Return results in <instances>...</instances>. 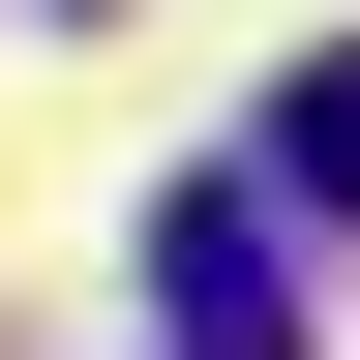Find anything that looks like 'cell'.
<instances>
[{
    "label": "cell",
    "mask_w": 360,
    "mask_h": 360,
    "mask_svg": "<svg viewBox=\"0 0 360 360\" xmlns=\"http://www.w3.org/2000/svg\"><path fill=\"white\" fill-rule=\"evenodd\" d=\"M270 180H300V210H360V30H330L300 90H270Z\"/></svg>",
    "instance_id": "7a4b0ae2"
},
{
    "label": "cell",
    "mask_w": 360,
    "mask_h": 360,
    "mask_svg": "<svg viewBox=\"0 0 360 360\" xmlns=\"http://www.w3.org/2000/svg\"><path fill=\"white\" fill-rule=\"evenodd\" d=\"M150 300H180V360H300V330H270V210H240V180L150 210Z\"/></svg>",
    "instance_id": "6da1fadb"
}]
</instances>
